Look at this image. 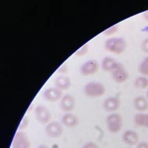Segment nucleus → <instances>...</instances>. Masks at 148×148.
Here are the masks:
<instances>
[{"instance_id":"1","label":"nucleus","mask_w":148,"mask_h":148,"mask_svg":"<svg viewBox=\"0 0 148 148\" xmlns=\"http://www.w3.org/2000/svg\"><path fill=\"white\" fill-rule=\"evenodd\" d=\"M127 47L126 41L123 38L114 37L106 41L104 47L109 52L116 55H120L124 52Z\"/></svg>"},{"instance_id":"2","label":"nucleus","mask_w":148,"mask_h":148,"mask_svg":"<svg viewBox=\"0 0 148 148\" xmlns=\"http://www.w3.org/2000/svg\"><path fill=\"white\" fill-rule=\"evenodd\" d=\"M84 91L86 95L89 97L98 98L104 95L106 88L101 83L91 82L86 85Z\"/></svg>"},{"instance_id":"3","label":"nucleus","mask_w":148,"mask_h":148,"mask_svg":"<svg viewBox=\"0 0 148 148\" xmlns=\"http://www.w3.org/2000/svg\"><path fill=\"white\" fill-rule=\"evenodd\" d=\"M106 123L109 131L110 133L116 134L122 130L123 119L118 113H112L107 116Z\"/></svg>"},{"instance_id":"4","label":"nucleus","mask_w":148,"mask_h":148,"mask_svg":"<svg viewBox=\"0 0 148 148\" xmlns=\"http://www.w3.org/2000/svg\"><path fill=\"white\" fill-rule=\"evenodd\" d=\"M31 142L26 133L22 131L16 133L12 143V148H31Z\"/></svg>"},{"instance_id":"5","label":"nucleus","mask_w":148,"mask_h":148,"mask_svg":"<svg viewBox=\"0 0 148 148\" xmlns=\"http://www.w3.org/2000/svg\"><path fill=\"white\" fill-rule=\"evenodd\" d=\"M34 114L37 121L42 124L49 123L51 119L50 110L44 106H37L34 110Z\"/></svg>"},{"instance_id":"6","label":"nucleus","mask_w":148,"mask_h":148,"mask_svg":"<svg viewBox=\"0 0 148 148\" xmlns=\"http://www.w3.org/2000/svg\"><path fill=\"white\" fill-rule=\"evenodd\" d=\"M113 80L118 84H123L129 78V74L122 64L118 63L115 69L111 72Z\"/></svg>"},{"instance_id":"7","label":"nucleus","mask_w":148,"mask_h":148,"mask_svg":"<svg viewBox=\"0 0 148 148\" xmlns=\"http://www.w3.org/2000/svg\"><path fill=\"white\" fill-rule=\"evenodd\" d=\"M64 131L63 126L57 121L50 122L47 125L45 132L48 136L52 138H58L62 135Z\"/></svg>"},{"instance_id":"8","label":"nucleus","mask_w":148,"mask_h":148,"mask_svg":"<svg viewBox=\"0 0 148 148\" xmlns=\"http://www.w3.org/2000/svg\"><path fill=\"white\" fill-rule=\"evenodd\" d=\"M99 68L98 63L94 60H90L86 61L82 66L80 71L84 76H90L97 73Z\"/></svg>"},{"instance_id":"9","label":"nucleus","mask_w":148,"mask_h":148,"mask_svg":"<svg viewBox=\"0 0 148 148\" xmlns=\"http://www.w3.org/2000/svg\"><path fill=\"white\" fill-rule=\"evenodd\" d=\"M44 98L51 102H55L62 98V92L58 88H50L47 89L43 93Z\"/></svg>"},{"instance_id":"10","label":"nucleus","mask_w":148,"mask_h":148,"mask_svg":"<svg viewBox=\"0 0 148 148\" xmlns=\"http://www.w3.org/2000/svg\"><path fill=\"white\" fill-rule=\"evenodd\" d=\"M122 138L124 143L127 145L133 146L138 144L139 136L138 133L133 130H126L123 133Z\"/></svg>"},{"instance_id":"11","label":"nucleus","mask_w":148,"mask_h":148,"mask_svg":"<svg viewBox=\"0 0 148 148\" xmlns=\"http://www.w3.org/2000/svg\"><path fill=\"white\" fill-rule=\"evenodd\" d=\"M103 105L106 111L114 112L120 107V101L118 98L116 97H110L105 100Z\"/></svg>"},{"instance_id":"12","label":"nucleus","mask_w":148,"mask_h":148,"mask_svg":"<svg viewBox=\"0 0 148 148\" xmlns=\"http://www.w3.org/2000/svg\"><path fill=\"white\" fill-rule=\"evenodd\" d=\"M60 106L61 110L64 111L66 112L71 111L75 107L74 98L69 94L65 95L61 98Z\"/></svg>"},{"instance_id":"13","label":"nucleus","mask_w":148,"mask_h":148,"mask_svg":"<svg viewBox=\"0 0 148 148\" xmlns=\"http://www.w3.org/2000/svg\"><path fill=\"white\" fill-rule=\"evenodd\" d=\"M62 123L66 127L73 128L77 125L79 119L76 115L68 112L64 114L62 117Z\"/></svg>"},{"instance_id":"14","label":"nucleus","mask_w":148,"mask_h":148,"mask_svg":"<svg viewBox=\"0 0 148 148\" xmlns=\"http://www.w3.org/2000/svg\"><path fill=\"white\" fill-rule=\"evenodd\" d=\"M133 105L136 110L144 112L148 110V99L143 96H138L134 99Z\"/></svg>"},{"instance_id":"15","label":"nucleus","mask_w":148,"mask_h":148,"mask_svg":"<svg viewBox=\"0 0 148 148\" xmlns=\"http://www.w3.org/2000/svg\"><path fill=\"white\" fill-rule=\"evenodd\" d=\"M118 63L111 57H107L103 59L101 67L104 71L112 72L116 68Z\"/></svg>"},{"instance_id":"16","label":"nucleus","mask_w":148,"mask_h":148,"mask_svg":"<svg viewBox=\"0 0 148 148\" xmlns=\"http://www.w3.org/2000/svg\"><path fill=\"white\" fill-rule=\"evenodd\" d=\"M134 123L136 126L144 128H148V114L140 112L134 116Z\"/></svg>"},{"instance_id":"17","label":"nucleus","mask_w":148,"mask_h":148,"mask_svg":"<svg viewBox=\"0 0 148 148\" xmlns=\"http://www.w3.org/2000/svg\"><path fill=\"white\" fill-rule=\"evenodd\" d=\"M56 86L60 90H67L71 86V82L69 78L65 76H60L56 80Z\"/></svg>"},{"instance_id":"18","label":"nucleus","mask_w":148,"mask_h":148,"mask_svg":"<svg viewBox=\"0 0 148 148\" xmlns=\"http://www.w3.org/2000/svg\"><path fill=\"white\" fill-rule=\"evenodd\" d=\"M134 85L138 89L144 90L148 87V78L141 76L137 78L134 82Z\"/></svg>"},{"instance_id":"19","label":"nucleus","mask_w":148,"mask_h":148,"mask_svg":"<svg viewBox=\"0 0 148 148\" xmlns=\"http://www.w3.org/2000/svg\"><path fill=\"white\" fill-rule=\"evenodd\" d=\"M139 72L145 77H148V56L144 59L139 67Z\"/></svg>"},{"instance_id":"20","label":"nucleus","mask_w":148,"mask_h":148,"mask_svg":"<svg viewBox=\"0 0 148 148\" xmlns=\"http://www.w3.org/2000/svg\"><path fill=\"white\" fill-rule=\"evenodd\" d=\"M119 27L118 25H114L104 32L103 34L106 36H110L115 34L118 31Z\"/></svg>"},{"instance_id":"21","label":"nucleus","mask_w":148,"mask_h":148,"mask_svg":"<svg viewBox=\"0 0 148 148\" xmlns=\"http://www.w3.org/2000/svg\"><path fill=\"white\" fill-rule=\"evenodd\" d=\"M28 124H29V119L28 117L27 116L24 117L20 124L19 129L21 130H25L27 128Z\"/></svg>"},{"instance_id":"22","label":"nucleus","mask_w":148,"mask_h":148,"mask_svg":"<svg viewBox=\"0 0 148 148\" xmlns=\"http://www.w3.org/2000/svg\"><path fill=\"white\" fill-rule=\"evenodd\" d=\"M87 51V47L86 45L83 46L79 50H78L76 53V55L79 56H82L84 55Z\"/></svg>"},{"instance_id":"23","label":"nucleus","mask_w":148,"mask_h":148,"mask_svg":"<svg viewBox=\"0 0 148 148\" xmlns=\"http://www.w3.org/2000/svg\"><path fill=\"white\" fill-rule=\"evenodd\" d=\"M82 148H99V147L96 143L90 142L86 143Z\"/></svg>"},{"instance_id":"24","label":"nucleus","mask_w":148,"mask_h":148,"mask_svg":"<svg viewBox=\"0 0 148 148\" xmlns=\"http://www.w3.org/2000/svg\"><path fill=\"white\" fill-rule=\"evenodd\" d=\"M142 49L144 52L148 53V38L145 40L142 43Z\"/></svg>"},{"instance_id":"25","label":"nucleus","mask_w":148,"mask_h":148,"mask_svg":"<svg viewBox=\"0 0 148 148\" xmlns=\"http://www.w3.org/2000/svg\"><path fill=\"white\" fill-rule=\"evenodd\" d=\"M136 148H148V143L142 142L138 144Z\"/></svg>"},{"instance_id":"26","label":"nucleus","mask_w":148,"mask_h":148,"mask_svg":"<svg viewBox=\"0 0 148 148\" xmlns=\"http://www.w3.org/2000/svg\"><path fill=\"white\" fill-rule=\"evenodd\" d=\"M144 17L145 20L148 22V10L145 12L144 14Z\"/></svg>"},{"instance_id":"27","label":"nucleus","mask_w":148,"mask_h":148,"mask_svg":"<svg viewBox=\"0 0 148 148\" xmlns=\"http://www.w3.org/2000/svg\"><path fill=\"white\" fill-rule=\"evenodd\" d=\"M38 148H49V147L45 145H41L38 147Z\"/></svg>"},{"instance_id":"28","label":"nucleus","mask_w":148,"mask_h":148,"mask_svg":"<svg viewBox=\"0 0 148 148\" xmlns=\"http://www.w3.org/2000/svg\"><path fill=\"white\" fill-rule=\"evenodd\" d=\"M147 99H148V90L147 91Z\"/></svg>"},{"instance_id":"29","label":"nucleus","mask_w":148,"mask_h":148,"mask_svg":"<svg viewBox=\"0 0 148 148\" xmlns=\"http://www.w3.org/2000/svg\"></svg>"}]
</instances>
